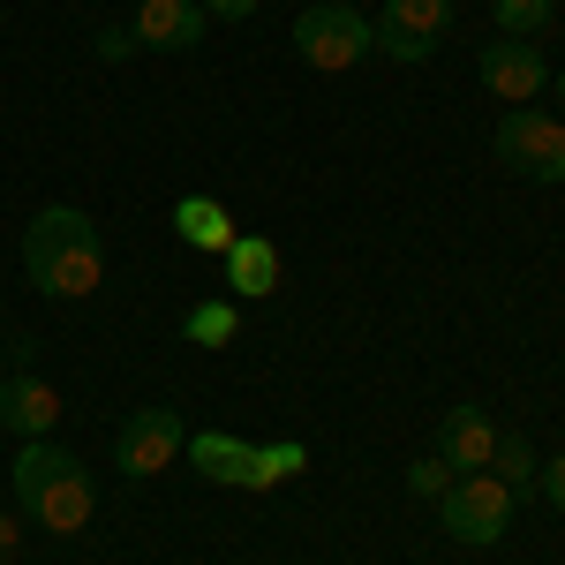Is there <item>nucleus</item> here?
<instances>
[{"label": "nucleus", "instance_id": "nucleus-1", "mask_svg": "<svg viewBox=\"0 0 565 565\" xmlns=\"http://www.w3.org/2000/svg\"><path fill=\"white\" fill-rule=\"evenodd\" d=\"M23 271H31V287L53 295V302H84V295H98V279H106V242H98L90 212H76V204H45V212L23 226Z\"/></svg>", "mask_w": 565, "mask_h": 565}, {"label": "nucleus", "instance_id": "nucleus-2", "mask_svg": "<svg viewBox=\"0 0 565 565\" xmlns=\"http://www.w3.org/2000/svg\"><path fill=\"white\" fill-rule=\"evenodd\" d=\"M513 505H521V498L490 476V468H476V476H452V490L437 498V521H445L452 543L482 551V543H498V535L513 527Z\"/></svg>", "mask_w": 565, "mask_h": 565}, {"label": "nucleus", "instance_id": "nucleus-3", "mask_svg": "<svg viewBox=\"0 0 565 565\" xmlns=\"http://www.w3.org/2000/svg\"><path fill=\"white\" fill-rule=\"evenodd\" d=\"M295 53H302L309 68L340 76V68H354L370 53V15L348 8V0H309L302 15H295Z\"/></svg>", "mask_w": 565, "mask_h": 565}, {"label": "nucleus", "instance_id": "nucleus-4", "mask_svg": "<svg viewBox=\"0 0 565 565\" xmlns=\"http://www.w3.org/2000/svg\"><path fill=\"white\" fill-rule=\"evenodd\" d=\"M490 151H498V167H513L521 181H565V121L551 114H535V106H513L498 136H490Z\"/></svg>", "mask_w": 565, "mask_h": 565}, {"label": "nucleus", "instance_id": "nucleus-5", "mask_svg": "<svg viewBox=\"0 0 565 565\" xmlns=\"http://www.w3.org/2000/svg\"><path fill=\"white\" fill-rule=\"evenodd\" d=\"M181 452H189V430H181L174 407H136V415H121V430H114V468L129 482H151L159 468H174Z\"/></svg>", "mask_w": 565, "mask_h": 565}, {"label": "nucleus", "instance_id": "nucleus-6", "mask_svg": "<svg viewBox=\"0 0 565 565\" xmlns=\"http://www.w3.org/2000/svg\"><path fill=\"white\" fill-rule=\"evenodd\" d=\"M452 23V0H385V15L370 23V53H385L399 68H423L430 45L445 39Z\"/></svg>", "mask_w": 565, "mask_h": 565}, {"label": "nucleus", "instance_id": "nucleus-7", "mask_svg": "<svg viewBox=\"0 0 565 565\" xmlns=\"http://www.w3.org/2000/svg\"><path fill=\"white\" fill-rule=\"evenodd\" d=\"M543 84H551V68H543V45H521V39L482 45V90H490V98H505V106H527V98H543Z\"/></svg>", "mask_w": 565, "mask_h": 565}, {"label": "nucleus", "instance_id": "nucleus-8", "mask_svg": "<svg viewBox=\"0 0 565 565\" xmlns=\"http://www.w3.org/2000/svg\"><path fill=\"white\" fill-rule=\"evenodd\" d=\"M90 513H98V482H90L84 460H68V468H61V476L39 490V505H31V521L53 527V535H84Z\"/></svg>", "mask_w": 565, "mask_h": 565}, {"label": "nucleus", "instance_id": "nucleus-9", "mask_svg": "<svg viewBox=\"0 0 565 565\" xmlns=\"http://www.w3.org/2000/svg\"><path fill=\"white\" fill-rule=\"evenodd\" d=\"M0 430L53 437V430H61V392L45 385L39 370H8V385H0Z\"/></svg>", "mask_w": 565, "mask_h": 565}, {"label": "nucleus", "instance_id": "nucleus-10", "mask_svg": "<svg viewBox=\"0 0 565 565\" xmlns=\"http://www.w3.org/2000/svg\"><path fill=\"white\" fill-rule=\"evenodd\" d=\"M204 23H212V15H204L196 0H143L129 31H136L143 53H189V45H204Z\"/></svg>", "mask_w": 565, "mask_h": 565}, {"label": "nucleus", "instance_id": "nucleus-11", "mask_svg": "<svg viewBox=\"0 0 565 565\" xmlns=\"http://www.w3.org/2000/svg\"><path fill=\"white\" fill-rule=\"evenodd\" d=\"M437 452L452 460V476H476V468H490V452H498V423H490L482 407H445Z\"/></svg>", "mask_w": 565, "mask_h": 565}, {"label": "nucleus", "instance_id": "nucleus-12", "mask_svg": "<svg viewBox=\"0 0 565 565\" xmlns=\"http://www.w3.org/2000/svg\"><path fill=\"white\" fill-rule=\"evenodd\" d=\"M226 287H234L242 302H264V295L279 287V249H271L264 234H234V249H226Z\"/></svg>", "mask_w": 565, "mask_h": 565}, {"label": "nucleus", "instance_id": "nucleus-13", "mask_svg": "<svg viewBox=\"0 0 565 565\" xmlns=\"http://www.w3.org/2000/svg\"><path fill=\"white\" fill-rule=\"evenodd\" d=\"M174 234L196 249V257H226V249H234V218H226V204H212V196H181Z\"/></svg>", "mask_w": 565, "mask_h": 565}, {"label": "nucleus", "instance_id": "nucleus-14", "mask_svg": "<svg viewBox=\"0 0 565 565\" xmlns=\"http://www.w3.org/2000/svg\"><path fill=\"white\" fill-rule=\"evenodd\" d=\"M68 460H76L68 445H53V437H23V452H15V505L31 513V505H39V490L61 476Z\"/></svg>", "mask_w": 565, "mask_h": 565}, {"label": "nucleus", "instance_id": "nucleus-15", "mask_svg": "<svg viewBox=\"0 0 565 565\" xmlns=\"http://www.w3.org/2000/svg\"><path fill=\"white\" fill-rule=\"evenodd\" d=\"M189 468H196L204 482H242L249 476V445L226 437V430H196L189 437Z\"/></svg>", "mask_w": 565, "mask_h": 565}, {"label": "nucleus", "instance_id": "nucleus-16", "mask_svg": "<svg viewBox=\"0 0 565 565\" xmlns=\"http://www.w3.org/2000/svg\"><path fill=\"white\" fill-rule=\"evenodd\" d=\"M309 452L295 445V437H279V445H249V476H242V490H271V482L302 476Z\"/></svg>", "mask_w": 565, "mask_h": 565}, {"label": "nucleus", "instance_id": "nucleus-17", "mask_svg": "<svg viewBox=\"0 0 565 565\" xmlns=\"http://www.w3.org/2000/svg\"><path fill=\"white\" fill-rule=\"evenodd\" d=\"M535 468H543V460H535V445H527V437H505V430H498V452H490V476L505 482L513 498H535Z\"/></svg>", "mask_w": 565, "mask_h": 565}, {"label": "nucleus", "instance_id": "nucleus-18", "mask_svg": "<svg viewBox=\"0 0 565 565\" xmlns=\"http://www.w3.org/2000/svg\"><path fill=\"white\" fill-rule=\"evenodd\" d=\"M234 324H242L234 302H196L189 317H181V340H189V348H226V340H234Z\"/></svg>", "mask_w": 565, "mask_h": 565}, {"label": "nucleus", "instance_id": "nucleus-19", "mask_svg": "<svg viewBox=\"0 0 565 565\" xmlns=\"http://www.w3.org/2000/svg\"><path fill=\"white\" fill-rule=\"evenodd\" d=\"M490 15H498V39H535V31H551L558 0H490Z\"/></svg>", "mask_w": 565, "mask_h": 565}, {"label": "nucleus", "instance_id": "nucleus-20", "mask_svg": "<svg viewBox=\"0 0 565 565\" xmlns=\"http://www.w3.org/2000/svg\"><path fill=\"white\" fill-rule=\"evenodd\" d=\"M445 490H452V460H445V452H430V460H415V468H407V498L437 505Z\"/></svg>", "mask_w": 565, "mask_h": 565}, {"label": "nucleus", "instance_id": "nucleus-21", "mask_svg": "<svg viewBox=\"0 0 565 565\" xmlns=\"http://www.w3.org/2000/svg\"><path fill=\"white\" fill-rule=\"evenodd\" d=\"M535 498H543V505H558V513H565V452H558V460H543V468H535Z\"/></svg>", "mask_w": 565, "mask_h": 565}, {"label": "nucleus", "instance_id": "nucleus-22", "mask_svg": "<svg viewBox=\"0 0 565 565\" xmlns=\"http://www.w3.org/2000/svg\"><path fill=\"white\" fill-rule=\"evenodd\" d=\"M129 53H143L129 23H106V31H98V61H129Z\"/></svg>", "mask_w": 565, "mask_h": 565}, {"label": "nucleus", "instance_id": "nucleus-23", "mask_svg": "<svg viewBox=\"0 0 565 565\" xmlns=\"http://www.w3.org/2000/svg\"><path fill=\"white\" fill-rule=\"evenodd\" d=\"M204 15H226V23H249L257 15V0H196Z\"/></svg>", "mask_w": 565, "mask_h": 565}, {"label": "nucleus", "instance_id": "nucleus-24", "mask_svg": "<svg viewBox=\"0 0 565 565\" xmlns=\"http://www.w3.org/2000/svg\"><path fill=\"white\" fill-rule=\"evenodd\" d=\"M15 535H23V527H15V513H0V558L15 551Z\"/></svg>", "mask_w": 565, "mask_h": 565}, {"label": "nucleus", "instance_id": "nucleus-25", "mask_svg": "<svg viewBox=\"0 0 565 565\" xmlns=\"http://www.w3.org/2000/svg\"><path fill=\"white\" fill-rule=\"evenodd\" d=\"M0 385H8V348H0Z\"/></svg>", "mask_w": 565, "mask_h": 565}, {"label": "nucleus", "instance_id": "nucleus-26", "mask_svg": "<svg viewBox=\"0 0 565 565\" xmlns=\"http://www.w3.org/2000/svg\"><path fill=\"white\" fill-rule=\"evenodd\" d=\"M558 98H565V68H558Z\"/></svg>", "mask_w": 565, "mask_h": 565}, {"label": "nucleus", "instance_id": "nucleus-27", "mask_svg": "<svg viewBox=\"0 0 565 565\" xmlns=\"http://www.w3.org/2000/svg\"><path fill=\"white\" fill-rule=\"evenodd\" d=\"M0 565H8V558H0Z\"/></svg>", "mask_w": 565, "mask_h": 565}]
</instances>
